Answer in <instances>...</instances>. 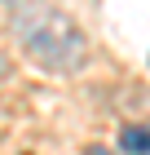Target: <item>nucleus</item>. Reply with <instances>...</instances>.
<instances>
[{
	"instance_id": "f257e3e1",
	"label": "nucleus",
	"mask_w": 150,
	"mask_h": 155,
	"mask_svg": "<svg viewBox=\"0 0 150 155\" xmlns=\"http://www.w3.org/2000/svg\"><path fill=\"white\" fill-rule=\"evenodd\" d=\"M13 36L22 45V53L53 75H75L88 62V40L66 13L53 5H13Z\"/></svg>"
},
{
	"instance_id": "f03ea898",
	"label": "nucleus",
	"mask_w": 150,
	"mask_h": 155,
	"mask_svg": "<svg viewBox=\"0 0 150 155\" xmlns=\"http://www.w3.org/2000/svg\"><path fill=\"white\" fill-rule=\"evenodd\" d=\"M119 151L124 155H150V129L146 124H128L119 133Z\"/></svg>"
},
{
	"instance_id": "7ed1b4c3",
	"label": "nucleus",
	"mask_w": 150,
	"mask_h": 155,
	"mask_svg": "<svg viewBox=\"0 0 150 155\" xmlns=\"http://www.w3.org/2000/svg\"><path fill=\"white\" fill-rule=\"evenodd\" d=\"M84 155H110V151H106L102 142H93V146H84Z\"/></svg>"
},
{
	"instance_id": "20e7f679",
	"label": "nucleus",
	"mask_w": 150,
	"mask_h": 155,
	"mask_svg": "<svg viewBox=\"0 0 150 155\" xmlns=\"http://www.w3.org/2000/svg\"><path fill=\"white\" fill-rule=\"evenodd\" d=\"M5 5H18V0H5Z\"/></svg>"
}]
</instances>
